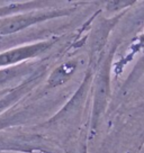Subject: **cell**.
<instances>
[{"mask_svg":"<svg viewBox=\"0 0 144 153\" xmlns=\"http://www.w3.org/2000/svg\"><path fill=\"white\" fill-rule=\"evenodd\" d=\"M143 46H144V32L140 35L139 41H137V43L135 44V50L137 51V50H140V48H143Z\"/></svg>","mask_w":144,"mask_h":153,"instance_id":"obj_1","label":"cell"}]
</instances>
